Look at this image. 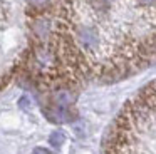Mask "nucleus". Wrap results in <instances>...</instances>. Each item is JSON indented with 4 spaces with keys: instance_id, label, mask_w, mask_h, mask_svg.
Returning <instances> with one entry per match:
<instances>
[{
    "instance_id": "f03ea898",
    "label": "nucleus",
    "mask_w": 156,
    "mask_h": 154,
    "mask_svg": "<svg viewBox=\"0 0 156 154\" xmlns=\"http://www.w3.org/2000/svg\"><path fill=\"white\" fill-rule=\"evenodd\" d=\"M104 154H156V84L124 106L109 131Z\"/></svg>"
},
{
    "instance_id": "f257e3e1",
    "label": "nucleus",
    "mask_w": 156,
    "mask_h": 154,
    "mask_svg": "<svg viewBox=\"0 0 156 154\" xmlns=\"http://www.w3.org/2000/svg\"><path fill=\"white\" fill-rule=\"evenodd\" d=\"M49 55L67 84L139 72L156 60V0H62Z\"/></svg>"
}]
</instances>
